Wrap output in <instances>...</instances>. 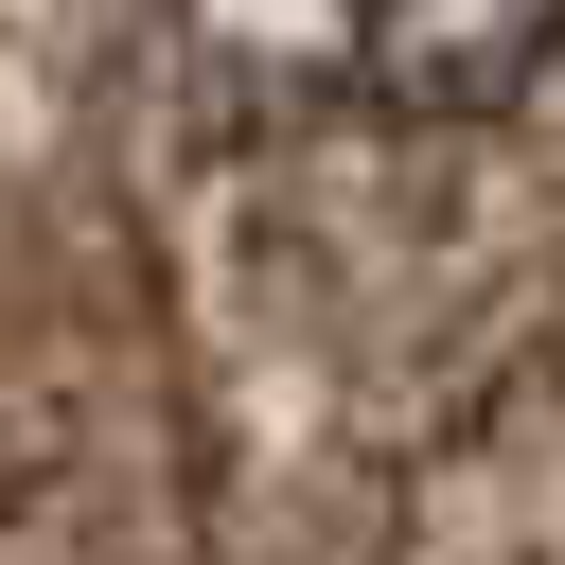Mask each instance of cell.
Masks as SVG:
<instances>
[{
    "instance_id": "6da1fadb",
    "label": "cell",
    "mask_w": 565,
    "mask_h": 565,
    "mask_svg": "<svg viewBox=\"0 0 565 565\" xmlns=\"http://www.w3.org/2000/svg\"><path fill=\"white\" fill-rule=\"evenodd\" d=\"M335 71L388 124H512L565 71V0H335Z\"/></svg>"
}]
</instances>
